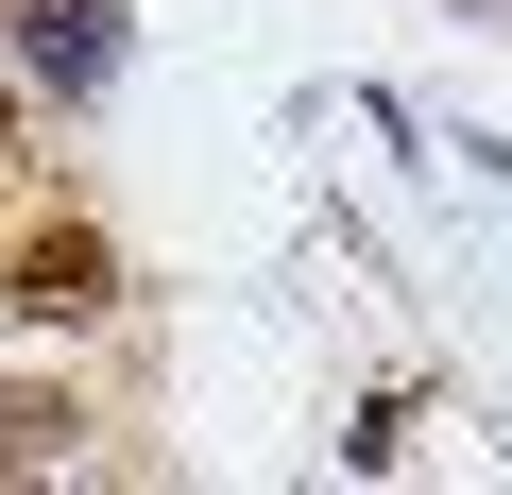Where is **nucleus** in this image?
Wrapping results in <instances>:
<instances>
[{
	"mask_svg": "<svg viewBox=\"0 0 512 495\" xmlns=\"http://www.w3.org/2000/svg\"><path fill=\"white\" fill-rule=\"evenodd\" d=\"M69 444H86V410H69V393H18V410H0V461H18V478H35V461H69Z\"/></svg>",
	"mask_w": 512,
	"mask_h": 495,
	"instance_id": "3",
	"label": "nucleus"
},
{
	"mask_svg": "<svg viewBox=\"0 0 512 495\" xmlns=\"http://www.w3.org/2000/svg\"><path fill=\"white\" fill-rule=\"evenodd\" d=\"M18 154H35V103H18V86H0V188H18Z\"/></svg>",
	"mask_w": 512,
	"mask_h": 495,
	"instance_id": "4",
	"label": "nucleus"
},
{
	"mask_svg": "<svg viewBox=\"0 0 512 495\" xmlns=\"http://www.w3.org/2000/svg\"><path fill=\"white\" fill-rule=\"evenodd\" d=\"M103 52H120L103 0H35V69H52V86H103Z\"/></svg>",
	"mask_w": 512,
	"mask_h": 495,
	"instance_id": "2",
	"label": "nucleus"
},
{
	"mask_svg": "<svg viewBox=\"0 0 512 495\" xmlns=\"http://www.w3.org/2000/svg\"><path fill=\"white\" fill-rule=\"evenodd\" d=\"M0 308H35V325H103V308H120V257H103L86 222H35V239H18V291H0Z\"/></svg>",
	"mask_w": 512,
	"mask_h": 495,
	"instance_id": "1",
	"label": "nucleus"
}]
</instances>
